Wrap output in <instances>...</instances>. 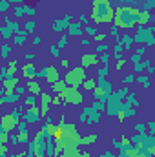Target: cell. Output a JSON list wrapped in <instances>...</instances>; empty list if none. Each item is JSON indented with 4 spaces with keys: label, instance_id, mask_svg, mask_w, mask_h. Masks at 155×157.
Instances as JSON below:
<instances>
[{
    "label": "cell",
    "instance_id": "cell-34",
    "mask_svg": "<svg viewBox=\"0 0 155 157\" xmlns=\"http://www.w3.org/2000/svg\"><path fill=\"white\" fill-rule=\"evenodd\" d=\"M78 22H82V24H86V22H88V17H86L84 13H82V15H78Z\"/></svg>",
    "mask_w": 155,
    "mask_h": 157
},
{
    "label": "cell",
    "instance_id": "cell-5",
    "mask_svg": "<svg viewBox=\"0 0 155 157\" xmlns=\"http://www.w3.org/2000/svg\"><path fill=\"white\" fill-rule=\"evenodd\" d=\"M18 121H20V113H18V110H13V112L2 115V119H0V128H2L4 132L9 133V132H13V130L18 126Z\"/></svg>",
    "mask_w": 155,
    "mask_h": 157
},
{
    "label": "cell",
    "instance_id": "cell-25",
    "mask_svg": "<svg viewBox=\"0 0 155 157\" xmlns=\"http://www.w3.org/2000/svg\"><path fill=\"white\" fill-rule=\"evenodd\" d=\"M91 108H93L95 112H100V110H104V102H102V101H95Z\"/></svg>",
    "mask_w": 155,
    "mask_h": 157
},
{
    "label": "cell",
    "instance_id": "cell-6",
    "mask_svg": "<svg viewBox=\"0 0 155 157\" xmlns=\"http://www.w3.org/2000/svg\"><path fill=\"white\" fill-rule=\"evenodd\" d=\"M2 86H4V93H6V95H13L15 90L18 88V78L6 75V77L2 78Z\"/></svg>",
    "mask_w": 155,
    "mask_h": 157
},
{
    "label": "cell",
    "instance_id": "cell-7",
    "mask_svg": "<svg viewBox=\"0 0 155 157\" xmlns=\"http://www.w3.org/2000/svg\"><path fill=\"white\" fill-rule=\"evenodd\" d=\"M42 75H44V78L47 80V84H53V82H57V80L60 78V73H59V70H57L55 66H47V68H44Z\"/></svg>",
    "mask_w": 155,
    "mask_h": 157
},
{
    "label": "cell",
    "instance_id": "cell-10",
    "mask_svg": "<svg viewBox=\"0 0 155 157\" xmlns=\"http://www.w3.org/2000/svg\"><path fill=\"white\" fill-rule=\"evenodd\" d=\"M119 150H120V157H135L139 154V148L135 144H128V146H122Z\"/></svg>",
    "mask_w": 155,
    "mask_h": 157
},
{
    "label": "cell",
    "instance_id": "cell-37",
    "mask_svg": "<svg viewBox=\"0 0 155 157\" xmlns=\"http://www.w3.org/2000/svg\"><path fill=\"white\" fill-rule=\"evenodd\" d=\"M135 130H137V132H141V133H144V124H137V126H135Z\"/></svg>",
    "mask_w": 155,
    "mask_h": 157
},
{
    "label": "cell",
    "instance_id": "cell-39",
    "mask_svg": "<svg viewBox=\"0 0 155 157\" xmlns=\"http://www.w3.org/2000/svg\"><path fill=\"white\" fill-rule=\"evenodd\" d=\"M100 60H102V62H108V60H110V55H108V53H104V55L100 57Z\"/></svg>",
    "mask_w": 155,
    "mask_h": 157
},
{
    "label": "cell",
    "instance_id": "cell-22",
    "mask_svg": "<svg viewBox=\"0 0 155 157\" xmlns=\"http://www.w3.org/2000/svg\"><path fill=\"white\" fill-rule=\"evenodd\" d=\"M17 143H28V132H26V130L17 135Z\"/></svg>",
    "mask_w": 155,
    "mask_h": 157
},
{
    "label": "cell",
    "instance_id": "cell-35",
    "mask_svg": "<svg viewBox=\"0 0 155 157\" xmlns=\"http://www.w3.org/2000/svg\"><path fill=\"white\" fill-rule=\"evenodd\" d=\"M60 64H62V68H70V60H68V59H62Z\"/></svg>",
    "mask_w": 155,
    "mask_h": 157
},
{
    "label": "cell",
    "instance_id": "cell-21",
    "mask_svg": "<svg viewBox=\"0 0 155 157\" xmlns=\"http://www.w3.org/2000/svg\"><path fill=\"white\" fill-rule=\"evenodd\" d=\"M26 35H28L26 29H24V31H18L17 37H15V44H22V42H26Z\"/></svg>",
    "mask_w": 155,
    "mask_h": 157
},
{
    "label": "cell",
    "instance_id": "cell-11",
    "mask_svg": "<svg viewBox=\"0 0 155 157\" xmlns=\"http://www.w3.org/2000/svg\"><path fill=\"white\" fill-rule=\"evenodd\" d=\"M26 88H28V91H29L33 97H37V95H40V93H42V88H40V84L37 82V80H33V78H29V80H28Z\"/></svg>",
    "mask_w": 155,
    "mask_h": 157
},
{
    "label": "cell",
    "instance_id": "cell-29",
    "mask_svg": "<svg viewBox=\"0 0 155 157\" xmlns=\"http://www.w3.org/2000/svg\"><path fill=\"white\" fill-rule=\"evenodd\" d=\"M7 9H9V2H7V0H0V11L6 13Z\"/></svg>",
    "mask_w": 155,
    "mask_h": 157
},
{
    "label": "cell",
    "instance_id": "cell-26",
    "mask_svg": "<svg viewBox=\"0 0 155 157\" xmlns=\"http://www.w3.org/2000/svg\"><path fill=\"white\" fill-rule=\"evenodd\" d=\"M49 53H51V55H55V57H57V55H60V49H59V48H57V46H55V44H51V46H49Z\"/></svg>",
    "mask_w": 155,
    "mask_h": 157
},
{
    "label": "cell",
    "instance_id": "cell-23",
    "mask_svg": "<svg viewBox=\"0 0 155 157\" xmlns=\"http://www.w3.org/2000/svg\"><path fill=\"white\" fill-rule=\"evenodd\" d=\"M2 37L6 40H9V39H13V31L9 29V28H2Z\"/></svg>",
    "mask_w": 155,
    "mask_h": 157
},
{
    "label": "cell",
    "instance_id": "cell-42",
    "mask_svg": "<svg viewBox=\"0 0 155 157\" xmlns=\"http://www.w3.org/2000/svg\"><path fill=\"white\" fill-rule=\"evenodd\" d=\"M78 157H91V155H89V152H82V154L78 152Z\"/></svg>",
    "mask_w": 155,
    "mask_h": 157
},
{
    "label": "cell",
    "instance_id": "cell-38",
    "mask_svg": "<svg viewBox=\"0 0 155 157\" xmlns=\"http://www.w3.org/2000/svg\"><path fill=\"white\" fill-rule=\"evenodd\" d=\"M106 49H108V48H106V46H104V44H100V46H99V48H97V51H99V53H102V51H106Z\"/></svg>",
    "mask_w": 155,
    "mask_h": 157
},
{
    "label": "cell",
    "instance_id": "cell-18",
    "mask_svg": "<svg viewBox=\"0 0 155 157\" xmlns=\"http://www.w3.org/2000/svg\"><path fill=\"white\" fill-rule=\"evenodd\" d=\"M9 53H11V46H9V44H4V46L0 48V59H7Z\"/></svg>",
    "mask_w": 155,
    "mask_h": 157
},
{
    "label": "cell",
    "instance_id": "cell-24",
    "mask_svg": "<svg viewBox=\"0 0 155 157\" xmlns=\"http://www.w3.org/2000/svg\"><path fill=\"white\" fill-rule=\"evenodd\" d=\"M7 141H9V133L4 132V130H0V144H6Z\"/></svg>",
    "mask_w": 155,
    "mask_h": 157
},
{
    "label": "cell",
    "instance_id": "cell-44",
    "mask_svg": "<svg viewBox=\"0 0 155 157\" xmlns=\"http://www.w3.org/2000/svg\"><path fill=\"white\" fill-rule=\"evenodd\" d=\"M33 157H44V155H42V154H37V155H33Z\"/></svg>",
    "mask_w": 155,
    "mask_h": 157
},
{
    "label": "cell",
    "instance_id": "cell-8",
    "mask_svg": "<svg viewBox=\"0 0 155 157\" xmlns=\"http://www.w3.org/2000/svg\"><path fill=\"white\" fill-rule=\"evenodd\" d=\"M153 22V15L150 9H139V17H137V24L139 26H146V24H152Z\"/></svg>",
    "mask_w": 155,
    "mask_h": 157
},
{
    "label": "cell",
    "instance_id": "cell-46",
    "mask_svg": "<svg viewBox=\"0 0 155 157\" xmlns=\"http://www.w3.org/2000/svg\"><path fill=\"white\" fill-rule=\"evenodd\" d=\"M0 130H2V128H0Z\"/></svg>",
    "mask_w": 155,
    "mask_h": 157
},
{
    "label": "cell",
    "instance_id": "cell-14",
    "mask_svg": "<svg viewBox=\"0 0 155 157\" xmlns=\"http://www.w3.org/2000/svg\"><path fill=\"white\" fill-rule=\"evenodd\" d=\"M17 64H18L17 60H9V62H7V66H6V75L15 77V73H17V70H18V66H17Z\"/></svg>",
    "mask_w": 155,
    "mask_h": 157
},
{
    "label": "cell",
    "instance_id": "cell-36",
    "mask_svg": "<svg viewBox=\"0 0 155 157\" xmlns=\"http://www.w3.org/2000/svg\"><path fill=\"white\" fill-rule=\"evenodd\" d=\"M64 46H66V35L60 39V42H59V46H57V48H64Z\"/></svg>",
    "mask_w": 155,
    "mask_h": 157
},
{
    "label": "cell",
    "instance_id": "cell-30",
    "mask_svg": "<svg viewBox=\"0 0 155 157\" xmlns=\"http://www.w3.org/2000/svg\"><path fill=\"white\" fill-rule=\"evenodd\" d=\"M124 64H126V60H124V59H120V60H117V64H115V70H117V71H120V70L124 68Z\"/></svg>",
    "mask_w": 155,
    "mask_h": 157
},
{
    "label": "cell",
    "instance_id": "cell-40",
    "mask_svg": "<svg viewBox=\"0 0 155 157\" xmlns=\"http://www.w3.org/2000/svg\"><path fill=\"white\" fill-rule=\"evenodd\" d=\"M131 60H133L135 64H137V62H141V55H133V57H131Z\"/></svg>",
    "mask_w": 155,
    "mask_h": 157
},
{
    "label": "cell",
    "instance_id": "cell-28",
    "mask_svg": "<svg viewBox=\"0 0 155 157\" xmlns=\"http://www.w3.org/2000/svg\"><path fill=\"white\" fill-rule=\"evenodd\" d=\"M104 39H106V33H95V35H93V40H95V42H102Z\"/></svg>",
    "mask_w": 155,
    "mask_h": 157
},
{
    "label": "cell",
    "instance_id": "cell-15",
    "mask_svg": "<svg viewBox=\"0 0 155 157\" xmlns=\"http://www.w3.org/2000/svg\"><path fill=\"white\" fill-rule=\"evenodd\" d=\"M51 86H53V93H55V95H57V93H60V91H64V90L68 88V86H66V82H64V78H59V80H57V82H53Z\"/></svg>",
    "mask_w": 155,
    "mask_h": 157
},
{
    "label": "cell",
    "instance_id": "cell-13",
    "mask_svg": "<svg viewBox=\"0 0 155 157\" xmlns=\"http://www.w3.org/2000/svg\"><path fill=\"white\" fill-rule=\"evenodd\" d=\"M22 73H24V77L26 78H35V75H37L33 64H24V66H22Z\"/></svg>",
    "mask_w": 155,
    "mask_h": 157
},
{
    "label": "cell",
    "instance_id": "cell-31",
    "mask_svg": "<svg viewBox=\"0 0 155 157\" xmlns=\"http://www.w3.org/2000/svg\"><path fill=\"white\" fill-rule=\"evenodd\" d=\"M133 80H135V75H133V73H130V75H126V77H124V84H131Z\"/></svg>",
    "mask_w": 155,
    "mask_h": 157
},
{
    "label": "cell",
    "instance_id": "cell-20",
    "mask_svg": "<svg viewBox=\"0 0 155 157\" xmlns=\"http://www.w3.org/2000/svg\"><path fill=\"white\" fill-rule=\"evenodd\" d=\"M57 157H78V150L77 148H73V150H66V152H62L60 155Z\"/></svg>",
    "mask_w": 155,
    "mask_h": 157
},
{
    "label": "cell",
    "instance_id": "cell-9",
    "mask_svg": "<svg viewBox=\"0 0 155 157\" xmlns=\"http://www.w3.org/2000/svg\"><path fill=\"white\" fill-rule=\"evenodd\" d=\"M80 68H91L93 64H99V57H97V53H84L82 57H80Z\"/></svg>",
    "mask_w": 155,
    "mask_h": 157
},
{
    "label": "cell",
    "instance_id": "cell-32",
    "mask_svg": "<svg viewBox=\"0 0 155 157\" xmlns=\"http://www.w3.org/2000/svg\"><path fill=\"white\" fill-rule=\"evenodd\" d=\"M6 155H7V146L0 144V157H6Z\"/></svg>",
    "mask_w": 155,
    "mask_h": 157
},
{
    "label": "cell",
    "instance_id": "cell-1",
    "mask_svg": "<svg viewBox=\"0 0 155 157\" xmlns=\"http://www.w3.org/2000/svg\"><path fill=\"white\" fill-rule=\"evenodd\" d=\"M139 9L133 6H119L113 9V28L117 29H131L137 24Z\"/></svg>",
    "mask_w": 155,
    "mask_h": 157
},
{
    "label": "cell",
    "instance_id": "cell-41",
    "mask_svg": "<svg viewBox=\"0 0 155 157\" xmlns=\"http://www.w3.org/2000/svg\"><path fill=\"white\" fill-rule=\"evenodd\" d=\"M33 59H35V55H33V53H28V55H26V60H33Z\"/></svg>",
    "mask_w": 155,
    "mask_h": 157
},
{
    "label": "cell",
    "instance_id": "cell-33",
    "mask_svg": "<svg viewBox=\"0 0 155 157\" xmlns=\"http://www.w3.org/2000/svg\"><path fill=\"white\" fill-rule=\"evenodd\" d=\"M24 102H26L28 106H33V104H35V97H28V99H26Z\"/></svg>",
    "mask_w": 155,
    "mask_h": 157
},
{
    "label": "cell",
    "instance_id": "cell-4",
    "mask_svg": "<svg viewBox=\"0 0 155 157\" xmlns=\"http://www.w3.org/2000/svg\"><path fill=\"white\" fill-rule=\"evenodd\" d=\"M57 95L62 99V102H68V104H82V101H84V95L78 91V88H71V86H68L64 91H60Z\"/></svg>",
    "mask_w": 155,
    "mask_h": 157
},
{
    "label": "cell",
    "instance_id": "cell-2",
    "mask_svg": "<svg viewBox=\"0 0 155 157\" xmlns=\"http://www.w3.org/2000/svg\"><path fill=\"white\" fill-rule=\"evenodd\" d=\"M91 20L95 24H110L113 20L112 0H93L91 4Z\"/></svg>",
    "mask_w": 155,
    "mask_h": 157
},
{
    "label": "cell",
    "instance_id": "cell-17",
    "mask_svg": "<svg viewBox=\"0 0 155 157\" xmlns=\"http://www.w3.org/2000/svg\"><path fill=\"white\" fill-rule=\"evenodd\" d=\"M137 80H139V84H142L144 88H150V75H144V73H141V75L137 77Z\"/></svg>",
    "mask_w": 155,
    "mask_h": 157
},
{
    "label": "cell",
    "instance_id": "cell-12",
    "mask_svg": "<svg viewBox=\"0 0 155 157\" xmlns=\"http://www.w3.org/2000/svg\"><path fill=\"white\" fill-rule=\"evenodd\" d=\"M91 91H93V97H95L97 101H102V99L106 97V93H110V91H108L104 86H95Z\"/></svg>",
    "mask_w": 155,
    "mask_h": 157
},
{
    "label": "cell",
    "instance_id": "cell-27",
    "mask_svg": "<svg viewBox=\"0 0 155 157\" xmlns=\"http://www.w3.org/2000/svg\"><path fill=\"white\" fill-rule=\"evenodd\" d=\"M51 104H53V106H60V104H62V99H60L59 95H55V97H51Z\"/></svg>",
    "mask_w": 155,
    "mask_h": 157
},
{
    "label": "cell",
    "instance_id": "cell-19",
    "mask_svg": "<svg viewBox=\"0 0 155 157\" xmlns=\"http://www.w3.org/2000/svg\"><path fill=\"white\" fill-rule=\"evenodd\" d=\"M82 86H84V90H86V91H91L97 84H95V80H93V78H86V80L82 82Z\"/></svg>",
    "mask_w": 155,
    "mask_h": 157
},
{
    "label": "cell",
    "instance_id": "cell-16",
    "mask_svg": "<svg viewBox=\"0 0 155 157\" xmlns=\"http://www.w3.org/2000/svg\"><path fill=\"white\" fill-rule=\"evenodd\" d=\"M97 141V135L95 133H89V135H86V137H80V144L82 146H89V144H93Z\"/></svg>",
    "mask_w": 155,
    "mask_h": 157
},
{
    "label": "cell",
    "instance_id": "cell-3",
    "mask_svg": "<svg viewBox=\"0 0 155 157\" xmlns=\"http://www.w3.org/2000/svg\"><path fill=\"white\" fill-rule=\"evenodd\" d=\"M88 78L86 75V70L84 68H71L68 73H66V77H64V82H66V86H71V88H78L84 80Z\"/></svg>",
    "mask_w": 155,
    "mask_h": 157
},
{
    "label": "cell",
    "instance_id": "cell-43",
    "mask_svg": "<svg viewBox=\"0 0 155 157\" xmlns=\"http://www.w3.org/2000/svg\"><path fill=\"white\" fill-rule=\"evenodd\" d=\"M33 42H35V44H40V42H42V39H40V37H35V39H33Z\"/></svg>",
    "mask_w": 155,
    "mask_h": 157
},
{
    "label": "cell",
    "instance_id": "cell-45",
    "mask_svg": "<svg viewBox=\"0 0 155 157\" xmlns=\"http://www.w3.org/2000/svg\"><path fill=\"white\" fill-rule=\"evenodd\" d=\"M0 119H2V115H0Z\"/></svg>",
    "mask_w": 155,
    "mask_h": 157
}]
</instances>
